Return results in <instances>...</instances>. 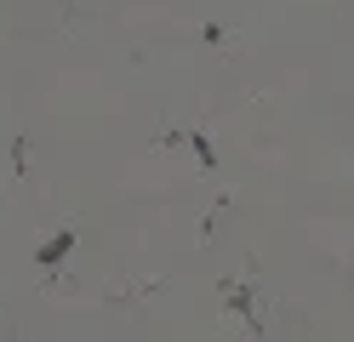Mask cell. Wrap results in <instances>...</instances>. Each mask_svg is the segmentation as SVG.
Returning a JSON list of instances; mask_svg holds the SVG:
<instances>
[{
	"label": "cell",
	"instance_id": "6da1fadb",
	"mask_svg": "<svg viewBox=\"0 0 354 342\" xmlns=\"http://www.w3.org/2000/svg\"><path fill=\"white\" fill-rule=\"evenodd\" d=\"M63 251H69V234H57V240H52L46 251H40V263H57V257H63Z\"/></svg>",
	"mask_w": 354,
	"mask_h": 342
}]
</instances>
